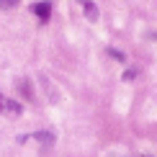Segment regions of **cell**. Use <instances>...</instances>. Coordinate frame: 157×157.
<instances>
[{
  "instance_id": "obj_3",
  "label": "cell",
  "mask_w": 157,
  "mask_h": 157,
  "mask_svg": "<svg viewBox=\"0 0 157 157\" xmlns=\"http://www.w3.org/2000/svg\"><path fill=\"white\" fill-rule=\"evenodd\" d=\"M18 90H21V95L26 98V101H34V93H31L29 80H18Z\"/></svg>"
},
{
  "instance_id": "obj_6",
  "label": "cell",
  "mask_w": 157,
  "mask_h": 157,
  "mask_svg": "<svg viewBox=\"0 0 157 157\" xmlns=\"http://www.w3.org/2000/svg\"><path fill=\"white\" fill-rule=\"evenodd\" d=\"M41 85H44V88H47V95H49V101L54 103V101H57V93H54V90H52V85H49V80H47V77H44V75H41Z\"/></svg>"
},
{
  "instance_id": "obj_9",
  "label": "cell",
  "mask_w": 157,
  "mask_h": 157,
  "mask_svg": "<svg viewBox=\"0 0 157 157\" xmlns=\"http://www.w3.org/2000/svg\"><path fill=\"white\" fill-rule=\"evenodd\" d=\"M124 80H126V82H132V80H136V70H134V67H129L126 72H124Z\"/></svg>"
},
{
  "instance_id": "obj_10",
  "label": "cell",
  "mask_w": 157,
  "mask_h": 157,
  "mask_svg": "<svg viewBox=\"0 0 157 157\" xmlns=\"http://www.w3.org/2000/svg\"><path fill=\"white\" fill-rule=\"evenodd\" d=\"M0 106H3V95H0Z\"/></svg>"
},
{
  "instance_id": "obj_2",
  "label": "cell",
  "mask_w": 157,
  "mask_h": 157,
  "mask_svg": "<svg viewBox=\"0 0 157 157\" xmlns=\"http://www.w3.org/2000/svg\"><path fill=\"white\" fill-rule=\"evenodd\" d=\"M82 8H85V18H88V21H98V8H95V3L82 0Z\"/></svg>"
},
{
  "instance_id": "obj_4",
  "label": "cell",
  "mask_w": 157,
  "mask_h": 157,
  "mask_svg": "<svg viewBox=\"0 0 157 157\" xmlns=\"http://www.w3.org/2000/svg\"><path fill=\"white\" fill-rule=\"evenodd\" d=\"M34 139H36V142H41V144L47 147V144H52V142H54V134H49V132H36V134H34Z\"/></svg>"
},
{
  "instance_id": "obj_5",
  "label": "cell",
  "mask_w": 157,
  "mask_h": 157,
  "mask_svg": "<svg viewBox=\"0 0 157 157\" xmlns=\"http://www.w3.org/2000/svg\"><path fill=\"white\" fill-rule=\"evenodd\" d=\"M5 111H8L10 116H18L21 113V103L18 101H5Z\"/></svg>"
},
{
  "instance_id": "obj_1",
  "label": "cell",
  "mask_w": 157,
  "mask_h": 157,
  "mask_svg": "<svg viewBox=\"0 0 157 157\" xmlns=\"http://www.w3.org/2000/svg\"><path fill=\"white\" fill-rule=\"evenodd\" d=\"M31 10H34V16H36V18L47 21V18L52 16V3H49V0H41V3H34V5H31Z\"/></svg>"
},
{
  "instance_id": "obj_7",
  "label": "cell",
  "mask_w": 157,
  "mask_h": 157,
  "mask_svg": "<svg viewBox=\"0 0 157 157\" xmlns=\"http://www.w3.org/2000/svg\"><path fill=\"white\" fill-rule=\"evenodd\" d=\"M108 54H111V57H113V59H116V62H124V59H126V54H124V52H121V49H113V47H111V49H108Z\"/></svg>"
},
{
  "instance_id": "obj_8",
  "label": "cell",
  "mask_w": 157,
  "mask_h": 157,
  "mask_svg": "<svg viewBox=\"0 0 157 157\" xmlns=\"http://www.w3.org/2000/svg\"><path fill=\"white\" fill-rule=\"evenodd\" d=\"M18 3H21V0H0V8L3 10H13Z\"/></svg>"
}]
</instances>
